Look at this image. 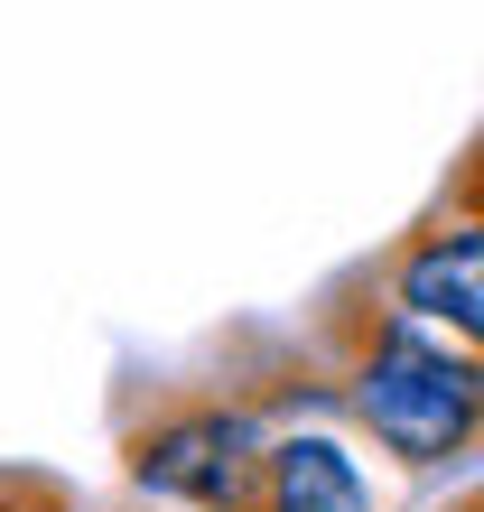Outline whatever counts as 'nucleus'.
Segmentation results:
<instances>
[{"label":"nucleus","instance_id":"nucleus-1","mask_svg":"<svg viewBox=\"0 0 484 512\" xmlns=\"http://www.w3.org/2000/svg\"><path fill=\"white\" fill-rule=\"evenodd\" d=\"M345 401L382 457L447 466L466 447H484V354H466L457 336H438L410 308H382L345 354Z\"/></svg>","mask_w":484,"mask_h":512},{"label":"nucleus","instance_id":"nucleus-2","mask_svg":"<svg viewBox=\"0 0 484 512\" xmlns=\"http://www.w3.org/2000/svg\"><path fill=\"white\" fill-rule=\"evenodd\" d=\"M131 485L177 512H252L261 494V429L224 401L168 410L131 438Z\"/></svg>","mask_w":484,"mask_h":512},{"label":"nucleus","instance_id":"nucleus-3","mask_svg":"<svg viewBox=\"0 0 484 512\" xmlns=\"http://www.w3.org/2000/svg\"><path fill=\"white\" fill-rule=\"evenodd\" d=\"M391 308L429 317L438 336H457L466 354H484V224L447 215L429 233H410L391 261Z\"/></svg>","mask_w":484,"mask_h":512},{"label":"nucleus","instance_id":"nucleus-4","mask_svg":"<svg viewBox=\"0 0 484 512\" xmlns=\"http://www.w3.org/2000/svg\"><path fill=\"white\" fill-rule=\"evenodd\" d=\"M252 512H363V475L336 438H270Z\"/></svg>","mask_w":484,"mask_h":512},{"label":"nucleus","instance_id":"nucleus-5","mask_svg":"<svg viewBox=\"0 0 484 512\" xmlns=\"http://www.w3.org/2000/svg\"><path fill=\"white\" fill-rule=\"evenodd\" d=\"M457 215H475V224H484V149H475L466 177H457Z\"/></svg>","mask_w":484,"mask_h":512},{"label":"nucleus","instance_id":"nucleus-6","mask_svg":"<svg viewBox=\"0 0 484 512\" xmlns=\"http://www.w3.org/2000/svg\"><path fill=\"white\" fill-rule=\"evenodd\" d=\"M466 512H484V494H475V503H466Z\"/></svg>","mask_w":484,"mask_h":512}]
</instances>
